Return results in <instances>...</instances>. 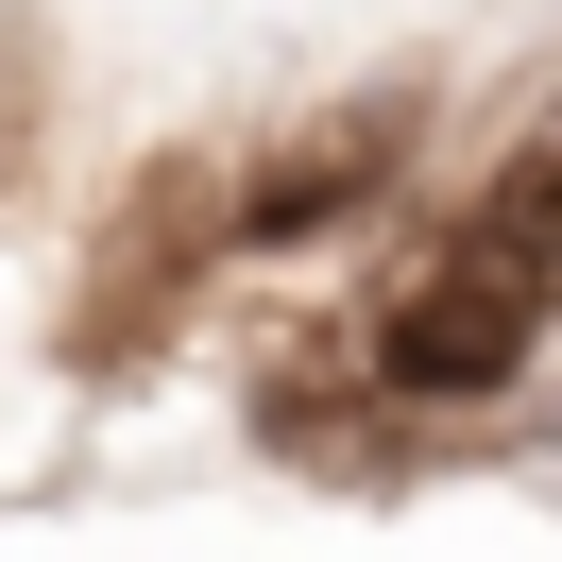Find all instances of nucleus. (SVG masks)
I'll return each mask as SVG.
<instances>
[{"instance_id": "obj_2", "label": "nucleus", "mask_w": 562, "mask_h": 562, "mask_svg": "<svg viewBox=\"0 0 562 562\" xmlns=\"http://www.w3.org/2000/svg\"><path fill=\"white\" fill-rule=\"evenodd\" d=\"M409 154H426V103H409V86H358V103H324L307 137H273V154L239 171L222 239H324V222H358Z\"/></svg>"}, {"instance_id": "obj_1", "label": "nucleus", "mask_w": 562, "mask_h": 562, "mask_svg": "<svg viewBox=\"0 0 562 562\" xmlns=\"http://www.w3.org/2000/svg\"><path fill=\"white\" fill-rule=\"evenodd\" d=\"M546 307H562V137H512V171L375 307V375L392 392H512L528 341H546Z\"/></svg>"}]
</instances>
